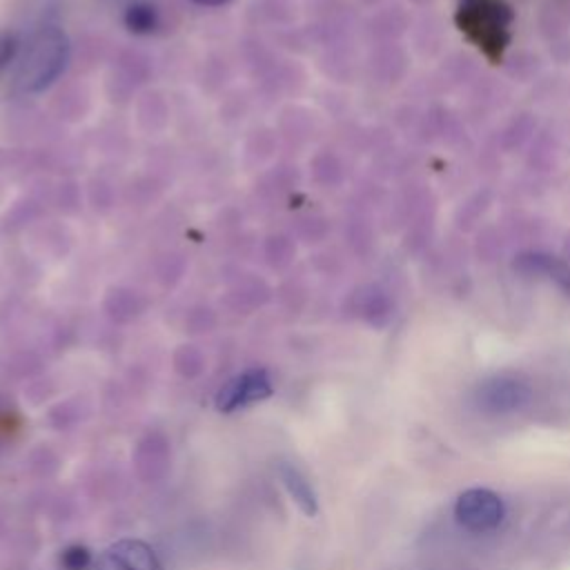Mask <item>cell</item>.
Segmentation results:
<instances>
[{"label": "cell", "mask_w": 570, "mask_h": 570, "mask_svg": "<svg viewBox=\"0 0 570 570\" xmlns=\"http://www.w3.org/2000/svg\"><path fill=\"white\" fill-rule=\"evenodd\" d=\"M69 56L71 45L67 33L56 24L42 27L29 38V42L16 58L13 91L27 96L45 91L62 76Z\"/></svg>", "instance_id": "1"}, {"label": "cell", "mask_w": 570, "mask_h": 570, "mask_svg": "<svg viewBox=\"0 0 570 570\" xmlns=\"http://www.w3.org/2000/svg\"><path fill=\"white\" fill-rule=\"evenodd\" d=\"M532 399L530 383L519 374H494L479 383L474 403L488 414H512L523 410Z\"/></svg>", "instance_id": "2"}, {"label": "cell", "mask_w": 570, "mask_h": 570, "mask_svg": "<svg viewBox=\"0 0 570 570\" xmlns=\"http://www.w3.org/2000/svg\"><path fill=\"white\" fill-rule=\"evenodd\" d=\"M505 517L503 499L490 488H468L454 501V519L470 532H490Z\"/></svg>", "instance_id": "3"}, {"label": "cell", "mask_w": 570, "mask_h": 570, "mask_svg": "<svg viewBox=\"0 0 570 570\" xmlns=\"http://www.w3.org/2000/svg\"><path fill=\"white\" fill-rule=\"evenodd\" d=\"M272 379L265 370L252 367L229 379L216 394V407L220 412H234L272 396Z\"/></svg>", "instance_id": "4"}, {"label": "cell", "mask_w": 570, "mask_h": 570, "mask_svg": "<svg viewBox=\"0 0 570 570\" xmlns=\"http://www.w3.org/2000/svg\"><path fill=\"white\" fill-rule=\"evenodd\" d=\"M91 570H163V566L147 543L122 539L105 548L91 563Z\"/></svg>", "instance_id": "5"}, {"label": "cell", "mask_w": 570, "mask_h": 570, "mask_svg": "<svg viewBox=\"0 0 570 570\" xmlns=\"http://www.w3.org/2000/svg\"><path fill=\"white\" fill-rule=\"evenodd\" d=\"M514 269L523 276H539L570 294V265L561 258L543 252H525L514 261Z\"/></svg>", "instance_id": "6"}, {"label": "cell", "mask_w": 570, "mask_h": 570, "mask_svg": "<svg viewBox=\"0 0 570 570\" xmlns=\"http://www.w3.org/2000/svg\"><path fill=\"white\" fill-rule=\"evenodd\" d=\"M278 476L287 490V494L292 497V501L298 505V510L305 517H314L318 512V499H316V492L309 485L307 476L296 465H292L287 461H281Z\"/></svg>", "instance_id": "7"}, {"label": "cell", "mask_w": 570, "mask_h": 570, "mask_svg": "<svg viewBox=\"0 0 570 570\" xmlns=\"http://www.w3.org/2000/svg\"><path fill=\"white\" fill-rule=\"evenodd\" d=\"M125 24L134 33H154L160 27V16L154 4L145 2H134L125 7Z\"/></svg>", "instance_id": "8"}, {"label": "cell", "mask_w": 570, "mask_h": 570, "mask_svg": "<svg viewBox=\"0 0 570 570\" xmlns=\"http://www.w3.org/2000/svg\"><path fill=\"white\" fill-rule=\"evenodd\" d=\"M60 563H62L65 570H87V568H91L94 559H91V554H89L87 548H82V546H71V548H67V550L62 552Z\"/></svg>", "instance_id": "9"}, {"label": "cell", "mask_w": 570, "mask_h": 570, "mask_svg": "<svg viewBox=\"0 0 570 570\" xmlns=\"http://www.w3.org/2000/svg\"><path fill=\"white\" fill-rule=\"evenodd\" d=\"M13 56H16V40H13V36H2L0 38V67H4Z\"/></svg>", "instance_id": "10"}, {"label": "cell", "mask_w": 570, "mask_h": 570, "mask_svg": "<svg viewBox=\"0 0 570 570\" xmlns=\"http://www.w3.org/2000/svg\"><path fill=\"white\" fill-rule=\"evenodd\" d=\"M191 2H196L200 7H223V4H229L232 0H191Z\"/></svg>", "instance_id": "11"}, {"label": "cell", "mask_w": 570, "mask_h": 570, "mask_svg": "<svg viewBox=\"0 0 570 570\" xmlns=\"http://www.w3.org/2000/svg\"><path fill=\"white\" fill-rule=\"evenodd\" d=\"M105 2H118V4H134V2H145V0H105Z\"/></svg>", "instance_id": "12"}]
</instances>
